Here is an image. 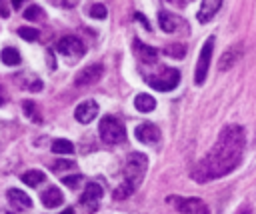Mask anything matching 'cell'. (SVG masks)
Masks as SVG:
<instances>
[{
  "instance_id": "obj_1",
  "label": "cell",
  "mask_w": 256,
  "mask_h": 214,
  "mask_svg": "<svg viewBox=\"0 0 256 214\" xmlns=\"http://www.w3.org/2000/svg\"><path fill=\"white\" fill-rule=\"evenodd\" d=\"M244 148V130L242 126H226L220 132L218 142L214 148L204 156L192 170V178L196 182H208L214 178H220L236 168V164L242 158Z\"/></svg>"
},
{
  "instance_id": "obj_2",
  "label": "cell",
  "mask_w": 256,
  "mask_h": 214,
  "mask_svg": "<svg viewBox=\"0 0 256 214\" xmlns=\"http://www.w3.org/2000/svg\"><path fill=\"white\" fill-rule=\"evenodd\" d=\"M146 166H148V158L140 152H130L126 158V166H124V182L114 190V198L116 200H124L130 194H134V190L140 186L144 174H146Z\"/></svg>"
},
{
  "instance_id": "obj_3",
  "label": "cell",
  "mask_w": 256,
  "mask_h": 214,
  "mask_svg": "<svg viewBox=\"0 0 256 214\" xmlns=\"http://www.w3.org/2000/svg\"><path fill=\"white\" fill-rule=\"evenodd\" d=\"M98 134L104 144H120L126 140V128L116 116H104L98 124Z\"/></svg>"
},
{
  "instance_id": "obj_4",
  "label": "cell",
  "mask_w": 256,
  "mask_h": 214,
  "mask_svg": "<svg viewBox=\"0 0 256 214\" xmlns=\"http://www.w3.org/2000/svg\"><path fill=\"white\" fill-rule=\"evenodd\" d=\"M144 80L154 88V90H160V92H168V90H174L180 82V72L176 68H158L154 74H144Z\"/></svg>"
},
{
  "instance_id": "obj_5",
  "label": "cell",
  "mask_w": 256,
  "mask_h": 214,
  "mask_svg": "<svg viewBox=\"0 0 256 214\" xmlns=\"http://www.w3.org/2000/svg\"><path fill=\"white\" fill-rule=\"evenodd\" d=\"M212 50H214V36H208V40L202 44L200 56L196 62V74H194V82L200 86L204 80H206L208 68H210V60H212Z\"/></svg>"
},
{
  "instance_id": "obj_6",
  "label": "cell",
  "mask_w": 256,
  "mask_h": 214,
  "mask_svg": "<svg viewBox=\"0 0 256 214\" xmlns=\"http://www.w3.org/2000/svg\"><path fill=\"white\" fill-rule=\"evenodd\" d=\"M168 202L176 206V210L184 214H208V208L200 198H180V196H170Z\"/></svg>"
},
{
  "instance_id": "obj_7",
  "label": "cell",
  "mask_w": 256,
  "mask_h": 214,
  "mask_svg": "<svg viewBox=\"0 0 256 214\" xmlns=\"http://www.w3.org/2000/svg\"><path fill=\"white\" fill-rule=\"evenodd\" d=\"M102 74H104V66L102 64H88L86 68H82L76 76H74V84L76 86H90V84H96Z\"/></svg>"
},
{
  "instance_id": "obj_8",
  "label": "cell",
  "mask_w": 256,
  "mask_h": 214,
  "mask_svg": "<svg viewBox=\"0 0 256 214\" xmlns=\"http://www.w3.org/2000/svg\"><path fill=\"white\" fill-rule=\"evenodd\" d=\"M134 136L138 142L142 144H148V146H154L160 142V130L156 124L152 122H144V124H138L136 130H134Z\"/></svg>"
},
{
  "instance_id": "obj_9",
  "label": "cell",
  "mask_w": 256,
  "mask_h": 214,
  "mask_svg": "<svg viewBox=\"0 0 256 214\" xmlns=\"http://www.w3.org/2000/svg\"><path fill=\"white\" fill-rule=\"evenodd\" d=\"M58 52L60 54H66V56H84V52H86V46L80 38L76 36H64L58 40L56 44Z\"/></svg>"
},
{
  "instance_id": "obj_10",
  "label": "cell",
  "mask_w": 256,
  "mask_h": 214,
  "mask_svg": "<svg viewBox=\"0 0 256 214\" xmlns=\"http://www.w3.org/2000/svg\"><path fill=\"white\" fill-rule=\"evenodd\" d=\"M98 116V104L94 100H84L76 106L74 110V118L80 122V124H90L94 118Z\"/></svg>"
},
{
  "instance_id": "obj_11",
  "label": "cell",
  "mask_w": 256,
  "mask_h": 214,
  "mask_svg": "<svg viewBox=\"0 0 256 214\" xmlns=\"http://www.w3.org/2000/svg\"><path fill=\"white\" fill-rule=\"evenodd\" d=\"M100 198H102V186L96 184V182H88V184H86V190H84V194H82V204H84V208L90 210V212H94V210L98 208V204H100Z\"/></svg>"
},
{
  "instance_id": "obj_12",
  "label": "cell",
  "mask_w": 256,
  "mask_h": 214,
  "mask_svg": "<svg viewBox=\"0 0 256 214\" xmlns=\"http://www.w3.org/2000/svg\"><path fill=\"white\" fill-rule=\"evenodd\" d=\"M220 6H222V0H202L200 10H198V14H196L198 22H202V24L210 22V20L216 16V12L220 10Z\"/></svg>"
},
{
  "instance_id": "obj_13",
  "label": "cell",
  "mask_w": 256,
  "mask_h": 214,
  "mask_svg": "<svg viewBox=\"0 0 256 214\" xmlns=\"http://www.w3.org/2000/svg\"><path fill=\"white\" fill-rule=\"evenodd\" d=\"M240 56H242V44H234V46H230L224 54H222V58H220V62H218V68L224 72V70H228V68H232L238 60H240Z\"/></svg>"
},
{
  "instance_id": "obj_14",
  "label": "cell",
  "mask_w": 256,
  "mask_h": 214,
  "mask_svg": "<svg viewBox=\"0 0 256 214\" xmlns=\"http://www.w3.org/2000/svg\"><path fill=\"white\" fill-rule=\"evenodd\" d=\"M134 52H136V56L140 60H144L146 64L156 62V58H158V50L148 46V44H142L140 40H134Z\"/></svg>"
},
{
  "instance_id": "obj_15",
  "label": "cell",
  "mask_w": 256,
  "mask_h": 214,
  "mask_svg": "<svg viewBox=\"0 0 256 214\" xmlns=\"http://www.w3.org/2000/svg\"><path fill=\"white\" fill-rule=\"evenodd\" d=\"M6 196H8V202L12 204V206H16V208H30L32 206V198L26 194V192H22V190H18V188H10L8 192H6Z\"/></svg>"
},
{
  "instance_id": "obj_16",
  "label": "cell",
  "mask_w": 256,
  "mask_h": 214,
  "mask_svg": "<svg viewBox=\"0 0 256 214\" xmlns=\"http://www.w3.org/2000/svg\"><path fill=\"white\" fill-rule=\"evenodd\" d=\"M40 198H42V204H44L46 208H56V206H60L62 200H64L60 188H56V186H50L48 190H44Z\"/></svg>"
},
{
  "instance_id": "obj_17",
  "label": "cell",
  "mask_w": 256,
  "mask_h": 214,
  "mask_svg": "<svg viewBox=\"0 0 256 214\" xmlns=\"http://www.w3.org/2000/svg\"><path fill=\"white\" fill-rule=\"evenodd\" d=\"M134 106H136V110L138 112H152L156 108V100L152 98L150 94H138L136 98H134Z\"/></svg>"
},
{
  "instance_id": "obj_18",
  "label": "cell",
  "mask_w": 256,
  "mask_h": 214,
  "mask_svg": "<svg viewBox=\"0 0 256 214\" xmlns=\"http://www.w3.org/2000/svg\"><path fill=\"white\" fill-rule=\"evenodd\" d=\"M158 22H160V28L164 32H174L176 30V24H178V18L174 14L162 10V12H158Z\"/></svg>"
},
{
  "instance_id": "obj_19",
  "label": "cell",
  "mask_w": 256,
  "mask_h": 214,
  "mask_svg": "<svg viewBox=\"0 0 256 214\" xmlns=\"http://www.w3.org/2000/svg\"><path fill=\"white\" fill-rule=\"evenodd\" d=\"M0 58H2V62L6 64V66H16V64H20V52L16 50V48H4L2 52H0Z\"/></svg>"
},
{
  "instance_id": "obj_20",
  "label": "cell",
  "mask_w": 256,
  "mask_h": 214,
  "mask_svg": "<svg viewBox=\"0 0 256 214\" xmlns=\"http://www.w3.org/2000/svg\"><path fill=\"white\" fill-rule=\"evenodd\" d=\"M44 172L42 170H28V172H24L22 174V182L26 184V186H32V188H36L40 182H44Z\"/></svg>"
},
{
  "instance_id": "obj_21",
  "label": "cell",
  "mask_w": 256,
  "mask_h": 214,
  "mask_svg": "<svg viewBox=\"0 0 256 214\" xmlns=\"http://www.w3.org/2000/svg\"><path fill=\"white\" fill-rule=\"evenodd\" d=\"M52 152L54 154H72L74 152V144L70 140H64V138H58L52 142Z\"/></svg>"
},
{
  "instance_id": "obj_22",
  "label": "cell",
  "mask_w": 256,
  "mask_h": 214,
  "mask_svg": "<svg viewBox=\"0 0 256 214\" xmlns=\"http://www.w3.org/2000/svg\"><path fill=\"white\" fill-rule=\"evenodd\" d=\"M164 54H168L170 58H184V54H186V46L184 44H168L166 48H164Z\"/></svg>"
},
{
  "instance_id": "obj_23",
  "label": "cell",
  "mask_w": 256,
  "mask_h": 214,
  "mask_svg": "<svg viewBox=\"0 0 256 214\" xmlns=\"http://www.w3.org/2000/svg\"><path fill=\"white\" fill-rule=\"evenodd\" d=\"M18 36L24 38V40H28V42H36L40 38V32L36 28H32V26H20L18 28Z\"/></svg>"
},
{
  "instance_id": "obj_24",
  "label": "cell",
  "mask_w": 256,
  "mask_h": 214,
  "mask_svg": "<svg viewBox=\"0 0 256 214\" xmlns=\"http://www.w3.org/2000/svg\"><path fill=\"white\" fill-rule=\"evenodd\" d=\"M106 6L104 4H92L90 6V16L92 18H98V20H104L106 18Z\"/></svg>"
},
{
  "instance_id": "obj_25",
  "label": "cell",
  "mask_w": 256,
  "mask_h": 214,
  "mask_svg": "<svg viewBox=\"0 0 256 214\" xmlns=\"http://www.w3.org/2000/svg\"><path fill=\"white\" fill-rule=\"evenodd\" d=\"M24 112H26V116H30V120L34 118L36 122H40V114L36 112V104H34V102L24 100Z\"/></svg>"
},
{
  "instance_id": "obj_26",
  "label": "cell",
  "mask_w": 256,
  "mask_h": 214,
  "mask_svg": "<svg viewBox=\"0 0 256 214\" xmlns=\"http://www.w3.org/2000/svg\"><path fill=\"white\" fill-rule=\"evenodd\" d=\"M40 16H42V8L36 6V4H32L30 8L24 10V18H26V20H36V18H40Z\"/></svg>"
},
{
  "instance_id": "obj_27",
  "label": "cell",
  "mask_w": 256,
  "mask_h": 214,
  "mask_svg": "<svg viewBox=\"0 0 256 214\" xmlns=\"http://www.w3.org/2000/svg\"><path fill=\"white\" fill-rule=\"evenodd\" d=\"M76 166V162L74 160H58V162H54V170H70V168H74Z\"/></svg>"
},
{
  "instance_id": "obj_28",
  "label": "cell",
  "mask_w": 256,
  "mask_h": 214,
  "mask_svg": "<svg viewBox=\"0 0 256 214\" xmlns=\"http://www.w3.org/2000/svg\"><path fill=\"white\" fill-rule=\"evenodd\" d=\"M62 182H64V186H68V188H78V184L82 182V176H80V174H76V176H66Z\"/></svg>"
},
{
  "instance_id": "obj_29",
  "label": "cell",
  "mask_w": 256,
  "mask_h": 214,
  "mask_svg": "<svg viewBox=\"0 0 256 214\" xmlns=\"http://www.w3.org/2000/svg\"><path fill=\"white\" fill-rule=\"evenodd\" d=\"M8 14H10V10H8L6 0H0V16H2V18H6Z\"/></svg>"
},
{
  "instance_id": "obj_30",
  "label": "cell",
  "mask_w": 256,
  "mask_h": 214,
  "mask_svg": "<svg viewBox=\"0 0 256 214\" xmlns=\"http://www.w3.org/2000/svg\"><path fill=\"white\" fill-rule=\"evenodd\" d=\"M136 20H140V24L146 28V30H150V24H148V20H146V16H142L140 12H136Z\"/></svg>"
},
{
  "instance_id": "obj_31",
  "label": "cell",
  "mask_w": 256,
  "mask_h": 214,
  "mask_svg": "<svg viewBox=\"0 0 256 214\" xmlns=\"http://www.w3.org/2000/svg\"><path fill=\"white\" fill-rule=\"evenodd\" d=\"M28 88H30V90H34V92H40V90H42V82H40V80H36V82H34V84H30Z\"/></svg>"
},
{
  "instance_id": "obj_32",
  "label": "cell",
  "mask_w": 256,
  "mask_h": 214,
  "mask_svg": "<svg viewBox=\"0 0 256 214\" xmlns=\"http://www.w3.org/2000/svg\"><path fill=\"white\" fill-rule=\"evenodd\" d=\"M46 54H48V64H50V68H56V62H54V56H52V52H46Z\"/></svg>"
},
{
  "instance_id": "obj_33",
  "label": "cell",
  "mask_w": 256,
  "mask_h": 214,
  "mask_svg": "<svg viewBox=\"0 0 256 214\" xmlns=\"http://www.w3.org/2000/svg\"><path fill=\"white\" fill-rule=\"evenodd\" d=\"M24 2H28V0H12V6H14V8H20Z\"/></svg>"
},
{
  "instance_id": "obj_34",
  "label": "cell",
  "mask_w": 256,
  "mask_h": 214,
  "mask_svg": "<svg viewBox=\"0 0 256 214\" xmlns=\"http://www.w3.org/2000/svg\"><path fill=\"white\" fill-rule=\"evenodd\" d=\"M4 100H6V96H4V90H2V88H0V106H2V104H4Z\"/></svg>"
},
{
  "instance_id": "obj_35",
  "label": "cell",
  "mask_w": 256,
  "mask_h": 214,
  "mask_svg": "<svg viewBox=\"0 0 256 214\" xmlns=\"http://www.w3.org/2000/svg\"><path fill=\"white\" fill-rule=\"evenodd\" d=\"M58 214H74V208H64V210L58 212Z\"/></svg>"
},
{
  "instance_id": "obj_36",
  "label": "cell",
  "mask_w": 256,
  "mask_h": 214,
  "mask_svg": "<svg viewBox=\"0 0 256 214\" xmlns=\"http://www.w3.org/2000/svg\"><path fill=\"white\" fill-rule=\"evenodd\" d=\"M238 214H252V212H250V210H240Z\"/></svg>"
}]
</instances>
